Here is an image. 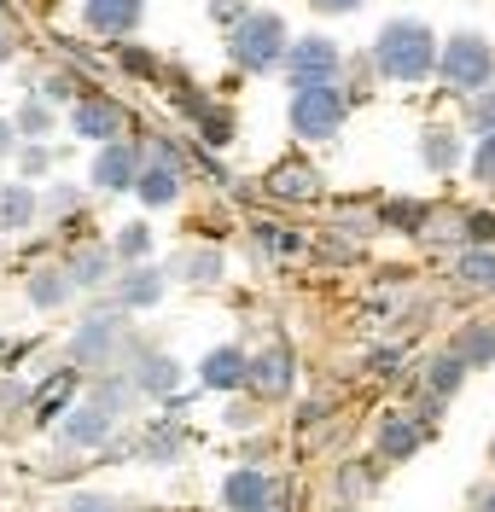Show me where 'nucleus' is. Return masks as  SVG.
<instances>
[{
    "label": "nucleus",
    "instance_id": "obj_1",
    "mask_svg": "<svg viewBox=\"0 0 495 512\" xmlns=\"http://www.w3.org/2000/svg\"><path fill=\"white\" fill-rule=\"evenodd\" d=\"M373 70L385 76V82H426L437 76V64H443V47H437V35L420 24V18H391L385 30L373 35Z\"/></svg>",
    "mask_w": 495,
    "mask_h": 512
},
{
    "label": "nucleus",
    "instance_id": "obj_2",
    "mask_svg": "<svg viewBox=\"0 0 495 512\" xmlns=\"http://www.w3.org/2000/svg\"><path fill=\"white\" fill-rule=\"evenodd\" d=\"M123 309L117 303H99L94 315H82L76 320V332H70V344H65V355H70V367L76 373H88V379H99V373H111V367H123Z\"/></svg>",
    "mask_w": 495,
    "mask_h": 512
},
{
    "label": "nucleus",
    "instance_id": "obj_3",
    "mask_svg": "<svg viewBox=\"0 0 495 512\" xmlns=\"http://www.w3.org/2000/svg\"><path fill=\"white\" fill-rule=\"evenodd\" d=\"M286 53H292V30L280 12H251L239 30H228V59L245 70V76H268V70H286Z\"/></svg>",
    "mask_w": 495,
    "mask_h": 512
},
{
    "label": "nucleus",
    "instance_id": "obj_4",
    "mask_svg": "<svg viewBox=\"0 0 495 512\" xmlns=\"http://www.w3.org/2000/svg\"><path fill=\"white\" fill-rule=\"evenodd\" d=\"M437 76H443L455 94L478 99L484 88H495V47L484 41V35H472V30L449 35V41H443V64H437Z\"/></svg>",
    "mask_w": 495,
    "mask_h": 512
},
{
    "label": "nucleus",
    "instance_id": "obj_5",
    "mask_svg": "<svg viewBox=\"0 0 495 512\" xmlns=\"http://www.w3.org/2000/svg\"><path fill=\"white\" fill-rule=\"evenodd\" d=\"M350 117V94L344 88H303L286 105V123L297 140H338V128Z\"/></svg>",
    "mask_w": 495,
    "mask_h": 512
},
{
    "label": "nucleus",
    "instance_id": "obj_6",
    "mask_svg": "<svg viewBox=\"0 0 495 512\" xmlns=\"http://www.w3.org/2000/svg\"><path fill=\"white\" fill-rule=\"evenodd\" d=\"M338 70H344V47L332 35H297L292 53H286L292 94H303V88H338Z\"/></svg>",
    "mask_w": 495,
    "mask_h": 512
},
{
    "label": "nucleus",
    "instance_id": "obj_7",
    "mask_svg": "<svg viewBox=\"0 0 495 512\" xmlns=\"http://www.w3.org/2000/svg\"><path fill=\"white\" fill-rule=\"evenodd\" d=\"M65 128L76 134V140H88V146H117L123 140V128H129V105L111 94H88L76 111H65Z\"/></svg>",
    "mask_w": 495,
    "mask_h": 512
},
{
    "label": "nucleus",
    "instance_id": "obj_8",
    "mask_svg": "<svg viewBox=\"0 0 495 512\" xmlns=\"http://www.w3.org/2000/svg\"><path fill=\"white\" fill-rule=\"evenodd\" d=\"M123 373L140 384V396H146V402H169V396L181 390V379H187V367H181L175 355L146 350V344H129V350H123Z\"/></svg>",
    "mask_w": 495,
    "mask_h": 512
},
{
    "label": "nucleus",
    "instance_id": "obj_9",
    "mask_svg": "<svg viewBox=\"0 0 495 512\" xmlns=\"http://www.w3.org/2000/svg\"><path fill=\"white\" fill-rule=\"evenodd\" d=\"M431 437V419L426 414H408V408H391V414H379V431H373V454L385 460V466H402V460H414Z\"/></svg>",
    "mask_w": 495,
    "mask_h": 512
},
{
    "label": "nucleus",
    "instance_id": "obj_10",
    "mask_svg": "<svg viewBox=\"0 0 495 512\" xmlns=\"http://www.w3.org/2000/svg\"><path fill=\"white\" fill-rule=\"evenodd\" d=\"M53 437H59V448H70V454H99V448L117 443V419L105 414L99 402L82 396V402L59 419V431H53Z\"/></svg>",
    "mask_w": 495,
    "mask_h": 512
},
{
    "label": "nucleus",
    "instance_id": "obj_11",
    "mask_svg": "<svg viewBox=\"0 0 495 512\" xmlns=\"http://www.w3.org/2000/svg\"><path fill=\"white\" fill-rule=\"evenodd\" d=\"M140 169H146V152H140V140L99 146L94 163H88V187H94V192H134V187H140Z\"/></svg>",
    "mask_w": 495,
    "mask_h": 512
},
{
    "label": "nucleus",
    "instance_id": "obj_12",
    "mask_svg": "<svg viewBox=\"0 0 495 512\" xmlns=\"http://www.w3.org/2000/svg\"><path fill=\"white\" fill-rule=\"evenodd\" d=\"M257 402H286L297 390V355L292 344H268V350L251 355V384H245Z\"/></svg>",
    "mask_w": 495,
    "mask_h": 512
},
{
    "label": "nucleus",
    "instance_id": "obj_13",
    "mask_svg": "<svg viewBox=\"0 0 495 512\" xmlns=\"http://www.w3.org/2000/svg\"><path fill=\"white\" fill-rule=\"evenodd\" d=\"M65 274L76 291H105L117 286V274H123V262L111 245H99V239H82V245H70L65 251Z\"/></svg>",
    "mask_w": 495,
    "mask_h": 512
},
{
    "label": "nucleus",
    "instance_id": "obj_14",
    "mask_svg": "<svg viewBox=\"0 0 495 512\" xmlns=\"http://www.w3.org/2000/svg\"><path fill=\"white\" fill-rule=\"evenodd\" d=\"M280 495H286L280 478L263 472V466H233L228 478H222V507L228 512H263V507H274Z\"/></svg>",
    "mask_w": 495,
    "mask_h": 512
},
{
    "label": "nucleus",
    "instance_id": "obj_15",
    "mask_svg": "<svg viewBox=\"0 0 495 512\" xmlns=\"http://www.w3.org/2000/svg\"><path fill=\"white\" fill-rule=\"evenodd\" d=\"M251 384V355L239 350V344H216V350H204L198 361V390H210V396H233V390H245Z\"/></svg>",
    "mask_w": 495,
    "mask_h": 512
},
{
    "label": "nucleus",
    "instance_id": "obj_16",
    "mask_svg": "<svg viewBox=\"0 0 495 512\" xmlns=\"http://www.w3.org/2000/svg\"><path fill=\"white\" fill-rule=\"evenodd\" d=\"M76 402H82V373H76V367H59L53 379L35 384V396H30V425H53V431H59V419H65Z\"/></svg>",
    "mask_w": 495,
    "mask_h": 512
},
{
    "label": "nucleus",
    "instance_id": "obj_17",
    "mask_svg": "<svg viewBox=\"0 0 495 512\" xmlns=\"http://www.w3.org/2000/svg\"><path fill=\"white\" fill-rule=\"evenodd\" d=\"M164 297H169V274L152 268V262H146V268H123L117 286H111V303H117L123 315H146V309H158Z\"/></svg>",
    "mask_w": 495,
    "mask_h": 512
},
{
    "label": "nucleus",
    "instance_id": "obj_18",
    "mask_svg": "<svg viewBox=\"0 0 495 512\" xmlns=\"http://www.w3.org/2000/svg\"><path fill=\"white\" fill-rule=\"evenodd\" d=\"M146 18V0H82V30L105 35V41H129Z\"/></svg>",
    "mask_w": 495,
    "mask_h": 512
},
{
    "label": "nucleus",
    "instance_id": "obj_19",
    "mask_svg": "<svg viewBox=\"0 0 495 512\" xmlns=\"http://www.w3.org/2000/svg\"><path fill=\"white\" fill-rule=\"evenodd\" d=\"M263 192L280 198V204H315L321 198V169H309L303 158H286L263 175Z\"/></svg>",
    "mask_w": 495,
    "mask_h": 512
},
{
    "label": "nucleus",
    "instance_id": "obj_20",
    "mask_svg": "<svg viewBox=\"0 0 495 512\" xmlns=\"http://www.w3.org/2000/svg\"><path fill=\"white\" fill-rule=\"evenodd\" d=\"M466 373H472V367H466L455 350H437V355H431V361H426V396H420V414L431 419L443 402H449V396H461Z\"/></svg>",
    "mask_w": 495,
    "mask_h": 512
},
{
    "label": "nucleus",
    "instance_id": "obj_21",
    "mask_svg": "<svg viewBox=\"0 0 495 512\" xmlns=\"http://www.w3.org/2000/svg\"><path fill=\"white\" fill-rule=\"evenodd\" d=\"M181 181H187V169L146 158V169H140V187H134V198H140L146 210H169V204H181Z\"/></svg>",
    "mask_w": 495,
    "mask_h": 512
},
{
    "label": "nucleus",
    "instance_id": "obj_22",
    "mask_svg": "<svg viewBox=\"0 0 495 512\" xmlns=\"http://www.w3.org/2000/svg\"><path fill=\"white\" fill-rule=\"evenodd\" d=\"M88 402H99L111 419H129L134 402H140V384L123 373V367H111V373H99V379H88V390H82Z\"/></svg>",
    "mask_w": 495,
    "mask_h": 512
},
{
    "label": "nucleus",
    "instance_id": "obj_23",
    "mask_svg": "<svg viewBox=\"0 0 495 512\" xmlns=\"http://www.w3.org/2000/svg\"><path fill=\"white\" fill-rule=\"evenodd\" d=\"M24 297H30V309H41V315H59L70 297H76V286H70V274H65V262H59V268H30Z\"/></svg>",
    "mask_w": 495,
    "mask_h": 512
},
{
    "label": "nucleus",
    "instance_id": "obj_24",
    "mask_svg": "<svg viewBox=\"0 0 495 512\" xmlns=\"http://www.w3.org/2000/svg\"><path fill=\"white\" fill-rule=\"evenodd\" d=\"M41 216V192L30 181H0V233H24Z\"/></svg>",
    "mask_w": 495,
    "mask_h": 512
},
{
    "label": "nucleus",
    "instance_id": "obj_25",
    "mask_svg": "<svg viewBox=\"0 0 495 512\" xmlns=\"http://www.w3.org/2000/svg\"><path fill=\"white\" fill-rule=\"evenodd\" d=\"M181 448H187V431H181L175 419H152L134 454H140L146 466H175V460H181Z\"/></svg>",
    "mask_w": 495,
    "mask_h": 512
},
{
    "label": "nucleus",
    "instance_id": "obj_26",
    "mask_svg": "<svg viewBox=\"0 0 495 512\" xmlns=\"http://www.w3.org/2000/svg\"><path fill=\"white\" fill-rule=\"evenodd\" d=\"M35 94L47 99V105H53V111H76V105H82V99L94 94V82H88V76H82V70H47V76H41V88H35Z\"/></svg>",
    "mask_w": 495,
    "mask_h": 512
},
{
    "label": "nucleus",
    "instance_id": "obj_27",
    "mask_svg": "<svg viewBox=\"0 0 495 512\" xmlns=\"http://www.w3.org/2000/svg\"><path fill=\"white\" fill-rule=\"evenodd\" d=\"M251 245H257L263 256H274V262H292V256L309 251V239H303L297 227H286V222H251Z\"/></svg>",
    "mask_w": 495,
    "mask_h": 512
},
{
    "label": "nucleus",
    "instance_id": "obj_28",
    "mask_svg": "<svg viewBox=\"0 0 495 512\" xmlns=\"http://www.w3.org/2000/svg\"><path fill=\"white\" fill-rule=\"evenodd\" d=\"M164 274L169 280H187V286H216V280H222V251H216V245H198V251L175 256Z\"/></svg>",
    "mask_w": 495,
    "mask_h": 512
},
{
    "label": "nucleus",
    "instance_id": "obj_29",
    "mask_svg": "<svg viewBox=\"0 0 495 512\" xmlns=\"http://www.w3.org/2000/svg\"><path fill=\"white\" fill-rule=\"evenodd\" d=\"M111 251H117L123 268H146L152 251H158V233H152V222H123L117 227V239H111Z\"/></svg>",
    "mask_w": 495,
    "mask_h": 512
},
{
    "label": "nucleus",
    "instance_id": "obj_30",
    "mask_svg": "<svg viewBox=\"0 0 495 512\" xmlns=\"http://www.w3.org/2000/svg\"><path fill=\"white\" fill-rule=\"evenodd\" d=\"M449 350L461 355L472 373H484V367H495V326H490V320H472V326H466Z\"/></svg>",
    "mask_w": 495,
    "mask_h": 512
},
{
    "label": "nucleus",
    "instance_id": "obj_31",
    "mask_svg": "<svg viewBox=\"0 0 495 512\" xmlns=\"http://www.w3.org/2000/svg\"><path fill=\"white\" fill-rule=\"evenodd\" d=\"M461 158H466V146L455 140V134H449V128H426V134H420V163H426V169L449 175V169H455Z\"/></svg>",
    "mask_w": 495,
    "mask_h": 512
},
{
    "label": "nucleus",
    "instance_id": "obj_32",
    "mask_svg": "<svg viewBox=\"0 0 495 512\" xmlns=\"http://www.w3.org/2000/svg\"><path fill=\"white\" fill-rule=\"evenodd\" d=\"M12 123H18L24 140H47V134L59 128V111H53L41 94H24V99H18V111H12Z\"/></svg>",
    "mask_w": 495,
    "mask_h": 512
},
{
    "label": "nucleus",
    "instance_id": "obj_33",
    "mask_svg": "<svg viewBox=\"0 0 495 512\" xmlns=\"http://www.w3.org/2000/svg\"><path fill=\"white\" fill-rule=\"evenodd\" d=\"M466 227H472V210H431L420 239H431V245H466Z\"/></svg>",
    "mask_w": 495,
    "mask_h": 512
},
{
    "label": "nucleus",
    "instance_id": "obj_34",
    "mask_svg": "<svg viewBox=\"0 0 495 512\" xmlns=\"http://www.w3.org/2000/svg\"><path fill=\"white\" fill-rule=\"evenodd\" d=\"M455 280L461 286H478V291H495V251H461V262H455Z\"/></svg>",
    "mask_w": 495,
    "mask_h": 512
},
{
    "label": "nucleus",
    "instance_id": "obj_35",
    "mask_svg": "<svg viewBox=\"0 0 495 512\" xmlns=\"http://www.w3.org/2000/svg\"><path fill=\"white\" fill-rule=\"evenodd\" d=\"M117 70H123V76H140V82H158V76H164L158 53L140 47V41H123V47H117Z\"/></svg>",
    "mask_w": 495,
    "mask_h": 512
},
{
    "label": "nucleus",
    "instance_id": "obj_36",
    "mask_svg": "<svg viewBox=\"0 0 495 512\" xmlns=\"http://www.w3.org/2000/svg\"><path fill=\"white\" fill-rule=\"evenodd\" d=\"M47 169H53V146H47V140H24V152H18V181L41 187Z\"/></svg>",
    "mask_w": 495,
    "mask_h": 512
},
{
    "label": "nucleus",
    "instance_id": "obj_37",
    "mask_svg": "<svg viewBox=\"0 0 495 512\" xmlns=\"http://www.w3.org/2000/svg\"><path fill=\"white\" fill-rule=\"evenodd\" d=\"M373 466H367V460H350V466H344V472H338V501H344V507H350V501H362V495H373Z\"/></svg>",
    "mask_w": 495,
    "mask_h": 512
},
{
    "label": "nucleus",
    "instance_id": "obj_38",
    "mask_svg": "<svg viewBox=\"0 0 495 512\" xmlns=\"http://www.w3.org/2000/svg\"><path fill=\"white\" fill-rule=\"evenodd\" d=\"M198 140H204L210 152H222V146H233V111H222V105H216V111H210V117L198 123Z\"/></svg>",
    "mask_w": 495,
    "mask_h": 512
},
{
    "label": "nucleus",
    "instance_id": "obj_39",
    "mask_svg": "<svg viewBox=\"0 0 495 512\" xmlns=\"http://www.w3.org/2000/svg\"><path fill=\"white\" fill-rule=\"evenodd\" d=\"M466 123L478 128V140H495V88H484L478 99H466Z\"/></svg>",
    "mask_w": 495,
    "mask_h": 512
},
{
    "label": "nucleus",
    "instance_id": "obj_40",
    "mask_svg": "<svg viewBox=\"0 0 495 512\" xmlns=\"http://www.w3.org/2000/svg\"><path fill=\"white\" fill-rule=\"evenodd\" d=\"M65 512H123V501L99 495V489H76V495H65Z\"/></svg>",
    "mask_w": 495,
    "mask_h": 512
},
{
    "label": "nucleus",
    "instance_id": "obj_41",
    "mask_svg": "<svg viewBox=\"0 0 495 512\" xmlns=\"http://www.w3.org/2000/svg\"><path fill=\"white\" fill-rule=\"evenodd\" d=\"M251 12H257L251 0H210V24H222V30H239Z\"/></svg>",
    "mask_w": 495,
    "mask_h": 512
},
{
    "label": "nucleus",
    "instance_id": "obj_42",
    "mask_svg": "<svg viewBox=\"0 0 495 512\" xmlns=\"http://www.w3.org/2000/svg\"><path fill=\"white\" fill-rule=\"evenodd\" d=\"M472 181L495 187V140H472Z\"/></svg>",
    "mask_w": 495,
    "mask_h": 512
},
{
    "label": "nucleus",
    "instance_id": "obj_43",
    "mask_svg": "<svg viewBox=\"0 0 495 512\" xmlns=\"http://www.w3.org/2000/svg\"><path fill=\"white\" fill-rule=\"evenodd\" d=\"M41 210H47V216H70V210L82 216V187H53L41 198Z\"/></svg>",
    "mask_w": 495,
    "mask_h": 512
},
{
    "label": "nucleus",
    "instance_id": "obj_44",
    "mask_svg": "<svg viewBox=\"0 0 495 512\" xmlns=\"http://www.w3.org/2000/svg\"><path fill=\"white\" fill-rule=\"evenodd\" d=\"M472 245H478V251H490V245H495V216H490V210H472V227H466V251H472Z\"/></svg>",
    "mask_w": 495,
    "mask_h": 512
},
{
    "label": "nucleus",
    "instance_id": "obj_45",
    "mask_svg": "<svg viewBox=\"0 0 495 512\" xmlns=\"http://www.w3.org/2000/svg\"><path fill=\"white\" fill-rule=\"evenodd\" d=\"M18 152H24V134L12 117H0V163H18Z\"/></svg>",
    "mask_w": 495,
    "mask_h": 512
},
{
    "label": "nucleus",
    "instance_id": "obj_46",
    "mask_svg": "<svg viewBox=\"0 0 495 512\" xmlns=\"http://www.w3.org/2000/svg\"><path fill=\"white\" fill-rule=\"evenodd\" d=\"M396 361H402L396 350H373V355H367V367H373L379 379H391V367H396Z\"/></svg>",
    "mask_w": 495,
    "mask_h": 512
},
{
    "label": "nucleus",
    "instance_id": "obj_47",
    "mask_svg": "<svg viewBox=\"0 0 495 512\" xmlns=\"http://www.w3.org/2000/svg\"><path fill=\"white\" fill-rule=\"evenodd\" d=\"M228 425H233V431H245V425H257V414H251V408H239V402H233V408H228Z\"/></svg>",
    "mask_w": 495,
    "mask_h": 512
},
{
    "label": "nucleus",
    "instance_id": "obj_48",
    "mask_svg": "<svg viewBox=\"0 0 495 512\" xmlns=\"http://www.w3.org/2000/svg\"><path fill=\"white\" fill-rule=\"evenodd\" d=\"M309 6H315V12H356L362 0H309Z\"/></svg>",
    "mask_w": 495,
    "mask_h": 512
},
{
    "label": "nucleus",
    "instance_id": "obj_49",
    "mask_svg": "<svg viewBox=\"0 0 495 512\" xmlns=\"http://www.w3.org/2000/svg\"><path fill=\"white\" fill-rule=\"evenodd\" d=\"M6 59H18V35H12V30H0V64H6Z\"/></svg>",
    "mask_w": 495,
    "mask_h": 512
},
{
    "label": "nucleus",
    "instance_id": "obj_50",
    "mask_svg": "<svg viewBox=\"0 0 495 512\" xmlns=\"http://www.w3.org/2000/svg\"><path fill=\"white\" fill-rule=\"evenodd\" d=\"M478 512H495V483L484 489V495H478Z\"/></svg>",
    "mask_w": 495,
    "mask_h": 512
},
{
    "label": "nucleus",
    "instance_id": "obj_51",
    "mask_svg": "<svg viewBox=\"0 0 495 512\" xmlns=\"http://www.w3.org/2000/svg\"><path fill=\"white\" fill-rule=\"evenodd\" d=\"M263 512H297V507H292V495H280V501H274V507H263Z\"/></svg>",
    "mask_w": 495,
    "mask_h": 512
},
{
    "label": "nucleus",
    "instance_id": "obj_52",
    "mask_svg": "<svg viewBox=\"0 0 495 512\" xmlns=\"http://www.w3.org/2000/svg\"><path fill=\"white\" fill-rule=\"evenodd\" d=\"M6 24H12V6H6V0H0V30H6Z\"/></svg>",
    "mask_w": 495,
    "mask_h": 512
}]
</instances>
